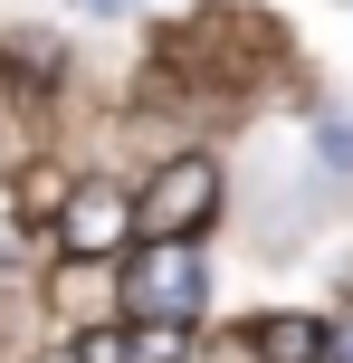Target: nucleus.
Returning a JSON list of instances; mask_svg holds the SVG:
<instances>
[{"label": "nucleus", "mask_w": 353, "mask_h": 363, "mask_svg": "<svg viewBox=\"0 0 353 363\" xmlns=\"http://www.w3.org/2000/svg\"><path fill=\"white\" fill-rule=\"evenodd\" d=\"M125 230H134V201L115 182H76L67 211H57V249L67 258H125Z\"/></svg>", "instance_id": "3"}, {"label": "nucleus", "mask_w": 353, "mask_h": 363, "mask_svg": "<svg viewBox=\"0 0 353 363\" xmlns=\"http://www.w3.org/2000/svg\"><path fill=\"white\" fill-rule=\"evenodd\" d=\"M258 354H267V363H325V325H306V315L258 325Z\"/></svg>", "instance_id": "4"}, {"label": "nucleus", "mask_w": 353, "mask_h": 363, "mask_svg": "<svg viewBox=\"0 0 353 363\" xmlns=\"http://www.w3.org/2000/svg\"><path fill=\"white\" fill-rule=\"evenodd\" d=\"M76 10H96V19H115V10H134V0H76Z\"/></svg>", "instance_id": "8"}, {"label": "nucleus", "mask_w": 353, "mask_h": 363, "mask_svg": "<svg viewBox=\"0 0 353 363\" xmlns=\"http://www.w3.org/2000/svg\"><path fill=\"white\" fill-rule=\"evenodd\" d=\"M325 363H353V315H335V325H325Z\"/></svg>", "instance_id": "7"}, {"label": "nucleus", "mask_w": 353, "mask_h": 363, "mask_svg": "<svg viewBox=\"0 0 353 363\" xmlns=\"http://www.w3.org/2000/svg\"><path fill=\"white\" fill-rule=\"evenodd\" d=\"M67 363H125V325H96V335H76Z\"/></svg>", "instance_id": "6"}, {"label": "nucleus", "mask_w": 353, "mask_h": 363, "mask_svg": "<svg viewBox=\"0 0 353 363\" xmlns=\"http://www.w3.org/2000/svg\"><path fill=\"white\" fill-rule=\"evenodd\" d=\"M201 306H210L201 249H134V258H125V315H134V325H182V335H191Z\"/></svg>", "instance_id": "2"}, {"label": "nucleus", "mask_w": 353, "mask_h": 363, "mask_svg": "<svg viewBox=\"0 0 353 363\" xmlns=\"http://www.w3.org/2000/svg\"><path fill=\"white\" fill-rule=\"evenodd\" d=\"M48 363H67V354H48Z\"/></svg>", "instance_id": "9"}, {"label": "nucleus", "mask_w": 353, "mask_h": 363, "mask_svg": "<svg viewBox=\"0 0 353 363\" xmlns=\"http://www.w3.org/2000/svg\"><path fill=\"white\" fill-rule=\"evenodd\" d=\"M191 335L182 325H125V363H182Z\"/></svg>", "instance_id": "5"}, {"label": "nucleus", "mask_w": 353, "mask_h": 363, "mask_svg": "<svg viewBox=\"0 0 353 363\" xmlns=\"http://www.w3.org/2000/svg\"><path fill=\"white\" fill-rule=\"evenodd\" d=\"M220 211V163L210 153H172L134 201V249H191V230Z\"/></svg>", "instance_id": "1"}]
</instances>
